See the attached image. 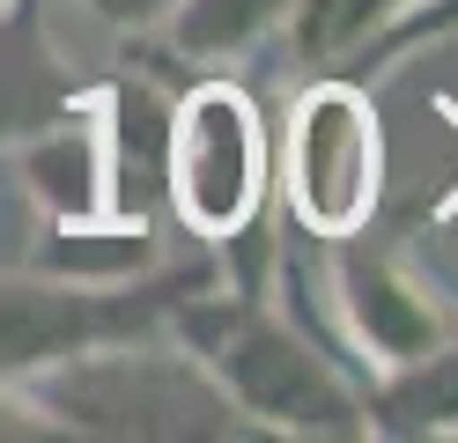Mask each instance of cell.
I'll use <instances>...</instances> for the list:
<instances>
[{
  "label": "cell",
  "mask_w": 458,
  "mask_h": 443,
  "mask_svg": "<svg viewBox=\"0 0 458 443\" xmlns=\"http://www.w3.org/2000/svg\"><path fill=\"white\" fill-rule=\"evenodd\" d=\"M185 347L199 354L229 399L251 413V429L281 436H369V392H355L318 347H310L267 295L215 288V295H178L170 303Z\"/></svg>",
  "instance_id": "obj_1"
},
{
  "label": "cell",
  "mask_w": 458,
  "mask_h": 443,
  "mask_svg": "<svg viewBox=\"0 0 458 443\" xmlns=\"http://www.w3.org/2000/svg\"><path fill=\"white\" fill-rule=\"evenodd\" d=\"M22 406L60 413V429L81 436H259L251 413L199 370V354L148 347V333L81 347L67 362L15 384Z\"/></svg>",
  "instance_id": "obj_2"
},
{
  "label": "cell",
  "mask_w": 458,
  "mask_h": 443,
  "mask_svg": "<svg viewBox=\"0 0 458 443\" xmlns=\"http://www.w3.org/2000/svg\"><path fill=\"white\" fill-rule=\"evenodd\" d=\"M274 192V141L259 97L244 81H192L170 104L163 133V200L199 244H229L237 229L267 222Z\"/></svg>",
  "instance_id": "obj_3"
},
{
  "label": "cell",
  "mask_w": 458,
  "mask_h": 443,
  "mask_svg": "<svg viewBox=\"0 0 458 443\" xmlns=\"http://www.w3.org/2000/svg\"><path fill=\"white\" fill-rule=\"evenodd\" d=\"M215 281V274H199ZM185 266L178 274H133V281H52V274H0V384H22L52 362L104 340H140L170 318L178 295L199 288Z\"/></svg>",
  "instance_id": "obj_4"
},
{
  "label": "cell",
  "mask_w": 458,
  "mask_h": 443,
  "mask_svg": "<svg viewBox=\"0 0 458 443\" xmlns=\"http://www.w3.org/2000/svg\"><path fill=\"white\" fill-rule=\"evenodd\" d=\"M385 192V133L369 89L348 74L310 81L289 111V141H281V200L289 222L310 236H348L377 215Z\"/></svg>",
  "instance_id": "obj_5"
},
{
  "label": "cell",
  "mask_w": 458,
  "mask_h": 443,
  "mask_svg": "<svg viewBox=\"0 0 458 443\" xmlns=\"http://www.w3.org/2000/svg\"><path fill=\"white\" fill-rule=\"evenodd\" d=\"M333 295H340L348 333L369 347L377 370H407V362H421V354L451 333L437 295L414 281L407 251H392L385 236H369V222L348 229V236H333Z\"/></svg>",
  "instance_id": "obj_6"
},
{
  "label": "cell",
  "mask_w": 458,
  "mask_h": 443,
  "mask_svg": "<svg viewBox=\"0 0 458 443\" xmlns=\"http://www.w3.org/2000/svg\"><path fill=\"white\" fill-rule=\"evenodd\" d=\"M67 111H81V89L45 38V8L0 0V148H15L38 126H60Z\"/></svg>",
  "instance_id": "obj_7"
},
{
  "label": "cell",
  "mask_w": 458,
  "mask_h": 443,
  "mask_svg": "<svg viewBox=\"0 0 458 443\" xmlns=\"http://www.w3.org/2000/svg\"><path fill=\"white\" fill-rule=\"evenodd\" d=\"M369 429L392 436H444L458 429V340L444 333L437 347L407 370H385V384L369 392Z\"/></svg>",
  "instance_id": "obj_8"
},
{
  "label": "cell",
  "mask_w": 458,
  "mask_h": 443,
  "mask_svg": "<svg viewBox=\"0 0 458 443\" xmlns=\"http://www.w3.org/2000/svg\"><path fill=\"white\" fill-rule=\"evenodd\" d=\"M170 15H178V22H170L178 52L222 59V52H244L251 38H267V30L289 15V0H178Z\"/></svg>",
  "instance_id": "obj_9"
},
{
  "label": "cell",
  "mask_w": 458,
  "mask_h": 443,
  "mask_svg": "<svg viewBox=\"0 0 458 443\" xmlns=\"http://www.w3.org/2000/svg\"><path fill=\"white\" fill-rule=\"evenodd\" d=\"M89 8H97L104 22H119V30H156L178 0H89Z\"/></svg>",
  "instance_id": "obj_10"
}]
</instances>
